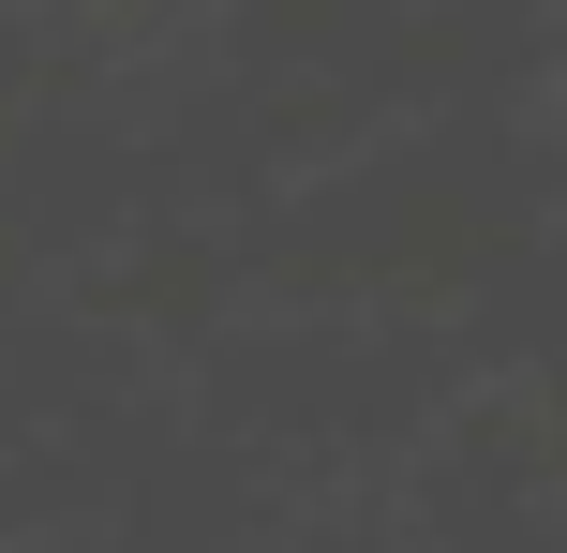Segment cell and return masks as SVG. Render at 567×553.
I'll list each match as a JSON object with an SVG mask.
<instances>
[]
</instances>
